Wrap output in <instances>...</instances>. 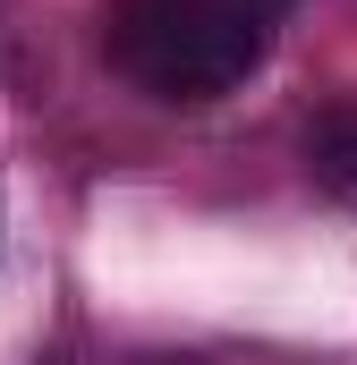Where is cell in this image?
<instances>
[{
    "label": "cell",
    "mask_w": 357,
    "mask_h": 365,
    "mask_svg": "<svg viewBox=\"0 0 357 365\" xmlns=\"http://www.w3.org/2000/svg\"><path fill=\"white\" fill-rule=\"evenodd\" d=\"M298 0H102V60L154 102L247 86Z\"/></svg>",
    "instance_id": "cell-1"
},
{
    "label": "cell",
    "mask_w": 357,
    "mask_h": 365,
    "mask_svg": "<svg viewBox=\"0 0 357 365\" xmlns=\"http://www.w3.org/2000/svg\"><path fill=\"white\" fill-rule=\"evenodd\" d=\"M306 170L332 195H357V93L306 119Z\"/></svg>",
    "instance_id": "cell-2"
}]
</instances>
